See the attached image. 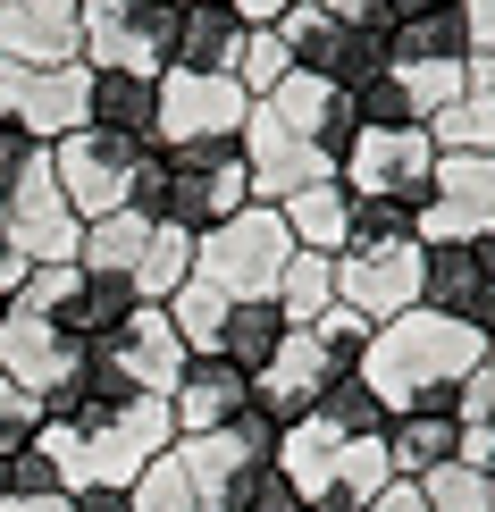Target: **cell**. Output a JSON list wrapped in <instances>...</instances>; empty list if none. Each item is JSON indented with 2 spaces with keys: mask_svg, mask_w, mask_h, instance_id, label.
Here are the masks:
<instances>
[{
  "mask_svg": "<svg viewBox=\"0 0 495 512\" xmlns=\"http://www.w3.org/2000/svg\"><path fill=\"white\" fill-rule=\"evenodd\" d=\"M34 420H42V412H34V403L17 395V387H9V370H0V454H17V445H34Z\"/></svg>",
  "mask_w": 495,
  "mask_h": 512,
  "instance_id": "38",
  "label": "cell"
},
{
  "mask_svg": "<svg viewBox=\"0 0 495 512\" xmlns=\"http://www.w3.org/2000/svg\"><path fill=\"white\" fill-rule=\"evenodd\" d=\"M454 420H462V462L495 479V370H487V361L454 387Z\"/></svg>",
  "mask_w": 495,
  "mask_h": 512,
  "instance_id": "28",
  "label": "cell"
},
{
  "mask_svg": "<svg viewBox=\"0 0 495 512\" xmlns=\"http://www.w3.org/2000/svg\"><path fill=\"white\" fill-rule=\"evenodd\" d=\"M386 462H395V479H428L437 462H462L454 395H445V403H412V412L386 420Z\"/></svg>",
  "mask_w": 495,
  "mask_h": 512,
  "instance_id": "21",
  "label": "cell"
},
{
  "mask_svg": "<svg viewBox=\"0 0 495 512\" xmlns=\"http://www.w3.org/2000/svg\"><path fill=\"white\" fill-rule=\"evenodd\" d=\"M101 353H110V370H118L135 395H160V403L177 395V378H185V361H193L185 336H177V319H168L160 303H135L110 336H101Z\"/></svg>",
  "mask_w": 495,
  "mask_h": 512,
  "instance_id": "12",
  "label": "cell"
},
{
  "mask_svg": "<svg viewBox=\"0 0 495 512\" xmlns=\"http://www.w3.org/2000/svg\"><path fill=\"white\" fill-rule=\"evenodd\" d=\"M386 68H470V34H462V0L386 26Z\"/></svg>",
  "mask_w": 495,
  "mask_h": 512,
  "instance_id": "22",
  "label": "cell"
},
{
  "mask_svg": "<svg viewBox=\"0 0 495 512\" xmlns=\"http://www.w3.org/2000/svg\"><path fill=\"white\" fill-rule=\"evenodd\" d=\"M370 336H378V328H370L361 311H344V303L311 319V345L328 353V370H336V378H353V370H361V353H370Z\"/></svg>",
  "mask_w": 495,
  "mask_h": 512,
  "instance_id": "35",
  "label": "cell"
},
{
  "mask_svg": "<svg viewBox=\"0 0 495 512\" xmlns=\"http://www.w3.org/2000/svg\"><path fill=\"white\" fill-rule=\"evenodd\" d=\"M286 9H294V0H235V17H244V26H277Z\"/></svg>",
  "mask_w": 495,
  "mask_h": 512,
  "instance_id": "41",
  "label": "cell"
},
{
  "mask_svg": "<svg viewBox=\"0 0 495 512\" xmlns=\"http://www.w3.org/2000/svg\"><path fill=\"white\" fill-rule=\"evenodd\" d=\"M428 177H437V135L428 126H361L336 160V185L353 202H386V210H420Z\"/></svg>",
  "mask_w": 495,
  "mask_h": 512,
  "instance_id": "4",
  "label": "cell"
},
{
  "mask_svg": "<svg viewBox=\"0 0 495 512\" xmlns=\"http://www.w3.org/2000/svg\"><path fill=\"white\" fill-rule=\"evenodd\" d=\"M261 110H269L277 126H294L303 143H319V152H336V160H344V143L361 135V118H353V93H344V84H328V76H303V68H294L286 84H277V93L261 101Z\"/></svg>",
  "mask_w": 495,
  "mask_h": 512,
  "instance_id": "18",
  "label": "cell"
},
{
  "mask_svg": "<svg viewBox=\"0 0 495 512\" xmlns=\"http://www.w3.org/2000/svg\"><path fill=\"white\" fill-rule=\"evenodd\" d=\"M277 311L294 328H311L319 311H336V252H294L286 277H277Z\"/></svg>",
  "mask_w": 495,
  "mask_h": 512,
  "instance_id": "27",
  "label": "cell"
},
{
  "mask_svg": "<svg viewBox=\"0 0 495 512\" xmlns=\"http://www.w3.org/2000/svg\"><path fill=\"white\" fill-rule=\"evenodd\" d=\"M0 311H9V294H0Z\"/></svg>",
  "mask_w": 495,
  "mask_h": 512,
  "instance_id": "46",
  "label": "cell"
},
{
  "mask_svg": "<svg viewBox=\"0 0 495 512\" xmlns=\"http://www.w3.org/2000/svg\"><path fill=\"white\" fill-rule=\"evenodd\" d=\"M487 361V336L479 328H462V319H445V311H403V319H386V328L370 336V353H361V378L378 387L386 412H412V403H445L462 387L470 370Z\"/></svg>",
  "mask_w": 495,
  "mask_h": 512,
  "instance_id": "1",
  "label": "cell"
},
{
  "mask_svg": "<svg viewBox=\"0 0 495 512\" xmlns=\"http://www.w3.org/2000/svg\"><path fill=\"white\" fill-rule=\"evenodd\" d=\"M126 512H202V496H193V471H185V454L168 445L160 462H143L135 487H126Z\"/></svg>",
  "mask_w": 495,
  "mask_h": 512,
  "instance_id": "32",
  "label": "cell"
},
{
  "mask_svg": "<svg viewBox=\"0 0 495 512\" xmlns=\"http://www.w3.org/2000/svg\"><path fill=\"white\" fill-rule=\"evenodd\" d=\"M143 244H152V219H135V210H110V219H84L76 269H101V277H135Z\"/></svg>",
  "mask_w": 495,
  "mask_h": 512,
  "instance_id": "26",
  "label": "cell"
},
{
  "mask_svg": "<svg viewBox=\"0 0 495 512\" xmlns=\"http://www.w3.org/2000/svg\"><path fill=\"white\" fill-rule=\"evenodd\" d=\"M286 336H294V319L277 311V294H261V303H227V319H219V361H235L244 378H261Z\"/></svg>",
  "mask_w": 495,
  "mask_h": 512,
  "instance_id": "24",
  "label": "cell"
},
{
  "mask_svg": "<svg viewBox=\"0 0 495 512\" xmlns=\"http://www.w3.org/2000/svg\"><path fill=\"white\" fill-rule=\"evenodd\" d=\"M185 277H193V236L160 219V227H152V244H143V261H135V294H143V303H168Z\"/></svg>",
  "mask_w": 495,
  "mask_h": 512,
  "instance_id": "30",
  "label": "cell"
},
{
  "mask_svg": "<svg viewBox=\"0 0 495 512\" xmlns=\"http://www.w3.org/2000/svg\"><path fill=\"white\" fill-rule=\"evenodd\" d=\"M420 244H495V152H437L428 202L412 210Z\"/></svg>",
  "mask_w": 495,
  "mask_h": 512,
  "instance_id": "6",
  "label": "cell"
},
{
  "mask_svg": "<svg viewBox=\"0 0 495 512\" xmlns=\"http://www.w3.org/2000/svg\"><path fill=\"white\" fill-rule=\"evenodd\" d=\"M160 311L177 319V336H185V353H219V319H227V303H219V294H210V286H193V277H185V286L168 294Z\"/></svg>",
  "mask_w": 495,
  "mask_h": 512,
  "instance_id": "36",
  "label": "cell"
},
{
  "mask_svg": "<svg viewBox=\"0 0 495 512\" xmlns=\"http://www.w3.org/2000/svg\"><path fill=\"white\" fill-rule=\"evenodd\" d=\"M277 42L294 51L303 76H328V84H344V93L386 68V26H336L319 0H294V9L277 17Z\"/></svg>",
  "mask_w": 495,
  "mask_h": 512,
  "instance_id": "8",
  "label": "cell"
},
{
  "mask_svg": "<svg viewBox=\"0 0 495 512\" xmlns=\"http://www.w3.org/2000/svg\"><path fill=\"white\" fill-rule=\"evenodd\" d=\"M68 512H126V487H76Z\"/></svg>",
  "mask_w": 495,
  "mask_h": 512,
  "instance_id": "40",
  "label": "cell"
},
{
  "mask_svg": "<svg viewBox=\"0 0 495 512\" xmlns=\"http://www.w3.org/2000/svg\"><path fill=\"white\" fill-rule=\"evenodd\" d=\"M177 9H185V0H177Z\"/></svg>",
  "mask_w": 495,
  "mask_h": 512,
  "instance_id": "47",
  "label": "cell"
},
{
  "mask_svg": "<svg viewBox=\"0 0 495 512\" xmlns=\"http://www.w3.org/2000/svg\"><path fill=\"white\" fill-rule=\"evenodd\" d=\"M428 135H437V152H495V84H470L454 110L428 118Z\"/></svg>",
  "mask_w": 495,
  "mask_h": 512,
  "instance_id": "31",
  "label": "cell"
},
{
  "mask_svg": "<svg viewBox=\"0 0 495 512\" xmlns=\"http://www.w3.org/2000/svg\"><path fill=\"white\" fill-rule=\"evenodd\" d=\"M244 412H252V378L235 370V361H219V353H193L185 378H177V395H168L177 437H219V429H235Z\"/></svg>",
  "mask_w": 495,
  "mask_h": 512,
  "instance_id": "16",
  "label": "cell"
},
{
  "mask_svg": "<svg viewBox=\"0 0 495 512\" xmlns=\"http://www.w3.org/2000/svg\"><path fill=\"white\" fill-rule=\"evenodd\" d=\"M235 51H244V17H235V0H185L177 68H235Z\"/></svg>",
  "mask_w": 495,
  "mask_h": 512,
  "instance_id": "25",
  "label": "cell"
},
{
  "mask_svg": "<svg viewBox=\"0 0 495 512\" xmlns=\"http://www.w3.org/2000/svg\"><path fill=\"white\" fill-rule=\"evenodd\" d=\"M286 261H294V236H286V219L269 202H252L244 219L193 236V286H210L219 303H261V294H277Z\"/></svg>",
  "mask_w": 495,
  "mask_h": 512,
  "instance_id": "2",
  "label": "cell"
},
{
  "mask_svg": "<svg viewBox=\"0 0 495 512\" xmlns=\"http://www.w3.org/2000/svg\"><path fill=\"white\" fill-rule=\"evenodd\" d=\"M420 303L462 319V328H479V336H495V244H428Z\"/></svg>",
  "mask_w": 495,
  "mask_h": 512,
  "instance_id": "15",
  "label": "cell"
},
{
  "mask_svg": "<svg viewBox=\"0 0 495 512\" xmlns=\"http://www.w3.org/2000/svg\"><path fill=\"white\" fill-rule=\"evenodd\" d=\"M76 26H84V0H0V59L59 68V59H76Z\"/></svg>",
  "mask_w": 495,
  "mask_h": 512,
  "instance_id": "19",
  "label": "cell"
},
{
  "mask_svg": "<svg viewBox=\"0 0 495 512\" xmlns=\"http://www.w3.org/2000/svg\"><path fill=\"white\" fill-rule=\"evenodd\" d=\"M412 487H420L428 512H495V479L470 471V462H437V471L412 479Z\"/></svg>",
  "mask_w": 495,
  "mask_h": 512,
  "instance_id": "34",
  "label": "cell"
},
{
  "mask_svg": "<svg viewBox=\"0 0 495 512\" xmlns=\"http://www.w3.org/2000/svg\"><path fill=\"white\" fill-rule=\"evenodd\" d=\"M319 9H328L336 26H386V9H378V0H319Z\"/></svg>",
  "mask_w": 495,
  "mask_h": 512,
  "instance_id": "39",
  "label": "cell"
},
{
  "mask_svg": "<svg viewBox=\"0 0 495 512\" xmlns=\"http://www.w3.org/2000/svg\"><path fill=\"white\" fill-rule=\"evenodd\" d=\"M177 0H84L76 59L84 68H126V76H168L177 68Z\"/></svg>",
  "mask_w": 495,
  "mask_h": 512,
  "instance_id": "3",
  "label": "cell"
},
{
  "mask_svg": "<svg viewBox=\"0 0 495 512\" xmlns=\"http://www.w3.org/2000/svg\"><path fill=\"white\" fill-rule=\"evenodd\" d=\"M51 177H59V194H68L76 219H110V210H126L135 143L101 135V126H76V135H59V143H51Z\"/></svg>",
  "mask_w": 495,
  "mask_h": 512,
  "instance_id": "11",
  "label": "cell"
},
{
  "mask_svg": "<svg viewBox=\"0 0 495 512\" xmlns=\"http://www.w3.org/2000/svg\"><path fill=\"white\" fill-rule=\"evenodd\" d=\"M0 227H9V244L26 252L34 269H59V261H76V244H84V219L68 210V194H59V177H51V143L9 177V194H0Z\"/></svg>",
  "mask_w": 495,
  "mask_h": 512,
  "instance_id": "7",
  "label": "cell"
},
{
  "mask_svg": "<svg viewBox=\"0 0 495 512\" xmlns=\"http://www.w3.org/2000/svg\"><path fill=\"white\" fill-rule=\"evenodd\" d=\"M84 126H101V135L135 143V152H152L160 143V76H126V68H93V110Z\"/></svg>",
  "mask_w": 495,
  "mask_h": 512,
  "instance_id": "20",
  "label": "cell"
},
{
  "mask_svg": "<svg viewBox=\"0 0 495 512\" xmlns=\"http://www.w3.org/2000/svg\"><path fill=\"white\" fill-rule=\"evenodd\" d=\"M0 512H68V496H0Z\"/></svg>",
  "mask_w": 495,
  "mask_h": 512,
  "instance_id": "43",
  "label": "cell"
},
{
  "mask_svg": "<svg viewBox=\"0 0 495 512\" xmlns=\"http://www.w3.org/2000/svg\"><path fill=\"white\" fill-rule=\"evenodd\" d=\"M420 277H428V244L403 236V244H361V252H336V303L361 311L370 328L420 311Z\"/></svg>",
  "mask_w": 495,
  "mask_h": 512,
  "instance_id": "9",
  "label": "cell"
},
{
  "mask_svg": "<svg viewBox=\"0 0 495 512\" xmlns=\"http://www.w3.org/2000/svg\"><path fill=\"white\" fill-rule=\"evenodd\" d=\"M84 110H93V68H84V59H59V68H26V76H17V93H9V118L26 126L34 143L76 135Z\"/></svg>",
  "mask_w": 495,
  "mask_h": 512,
  "instance_id": "17",
  "label": "cell"
},
{
  "mask_svg": "<svg viewBox=\"0 0 495 512\" xmlns=\"http://www.w3.org/2000/svg\"><path fill=\"white\" fill-rule=\"evenodd\" d=\"M403 236H412V210L353 202V236H344V252H361V244H403Z\"/></svg>",
  "mask_w": 495,
  "mask_h": 512,
  "instance_id": "37",
  "label": "cell"
},
{
  "mask_svg": "<svg viewBox=\"0 0 495 512\" xmlns=\"http://www.w3.org/2000/svg\"><path fill=\"white\" fill-rule=\"evenodd\" d=\"M252 93L227 68H168L160 76V143H235Z\"/></svg>",
  "mask_w": 495,
  "mask_h": 512,
  "instance_id": "10",
  "label": "cell"
},
{
  "mask_svg": "<svg viewBox=\"0 0 495 512\" xmlns=\"http://www.w3.org/2000/svg\"><path fill=\"white\" fill-rule=\"evenodd\" d=\"M76 353H84V345L59 328V319H42L34 303H9V311H0V370H9V387L26 395V403H42L51 387H68Z\"/></svg>",
  "mask_w": 495,
  "mask_h": 512,
  "instance_id": "13",
  "label": "cell"
},
{
  "mask_svg": "<svg viewBox=\"0 0 495 512\" xmlns=\"http://www.w3.org/2000/svg\"><path fill=\"white\" fill-rule=\"evenodd\" d=\"M311 420H328L336 437H386V420H395V412H386V403H378V387L353 370V378H336V387H319Z\"/></svg>",
  "mask_w": 495,
  "mask_h": 512,
  "instance_id": "29",
  "label": "cell"
},
{
  "mask_svg": "<svg viewBox=\"0 0 495 512\" xmlns=\"http://www.w3.org/2000/svg\"><path fill=\"white\" fill-rule=\"evenodd\" d=\"M160 152H168V177H177V194H168V227L210 236V227H227V219H244V210H252L244 135H235V143H160Z\"/></svg>",
  "mask_w": 495,
  "mask_h": 512,
  "instance_id": "5",
  "label": "cell"
},
{
  "mask_svg": "<svg viewBox=\"0 0 495 512\" xmlns=\"http://www.w3.org/2000/svg\"><path fill=\"white\" fill-rule=\"evenodd\" d=\"M227 76L244 84L252 101H269L277 84L294 76V51H286V42H277V26H244V51H235V68H227Z\"/></svg>",
  "mask_w": 495,
  "mask_h": 512,
  "instance_id": "33",
  "label": "cell"
},
{
  "mask_svg": "<svg viewBox=\"0 0 495 512\" xmlns=\"http://www.w3.org/2000/svg\"><path fill=\"white\" fill-rule=\"evenodd\" d=\"M487 370H495V336H487Z\"/></svg>",
  "mask_w": 495,
  "mask_h": 512,
  "instance_id": "45",
  "label": "cell"
},
{
  "mask_svg": "<svg viewBox=\"0 0 495 512\" xmlns=\"http://www.w3.org/2000/svg\"><path fill=\"white\" fill-rule=\"evenodd\" d=\"M277 219H286V236L294 252H344V236H353V194L328 177V185H303V194H286V202H269Z\"/></svg>",
  "mask_w": 495,
  "mask_h": 512,
  "instance_id": "23",
  "label": "cell"
},
{
  "mask_svg": "<svg viewBox=\"0 0 495 512\" xmlns=\"http://www.w3.org/2000/svg\"><path fill=\"white\" fill-rule=\"evenodd\" d=\"M244 168H252V202H286V194H303V185H328L336 177V152L303 143L294 126H277L261 101H252V118H244Z\"/></svg>",
  "mask_w": 495,
  "mask_h": 512,
  "instance_id": "14",
  "label": "cell"
},
{
  "mask_svg": "<svg viewBox=\"0 0 495 512\" xmlns=\"http://www.w3.org/2000/svg\"><path fill=\"white\" fill-rule=\"evenodd\" d=\"M386 26H403V17H428V9H454V0H378Z\"/></svg>",
  "mask_w": 495,
  "mask_h": 512,
  "instance_id": "42",
  "label": "cell"
},
{
  "mask_svg": "<svg viewBox=\"0 0 495 512\" xmlns=\"http://www.w3.org/2000/svg\"><path fill=\"white\" fill-rule=\"evenodd\" d=\"M0 496H17V487H9V454H0Z\"/></svg>",
  "mask_w": 495,
  "mask_h": 512,
  "instance_id": "44",
  "label": "cell"
}]
</instances>
